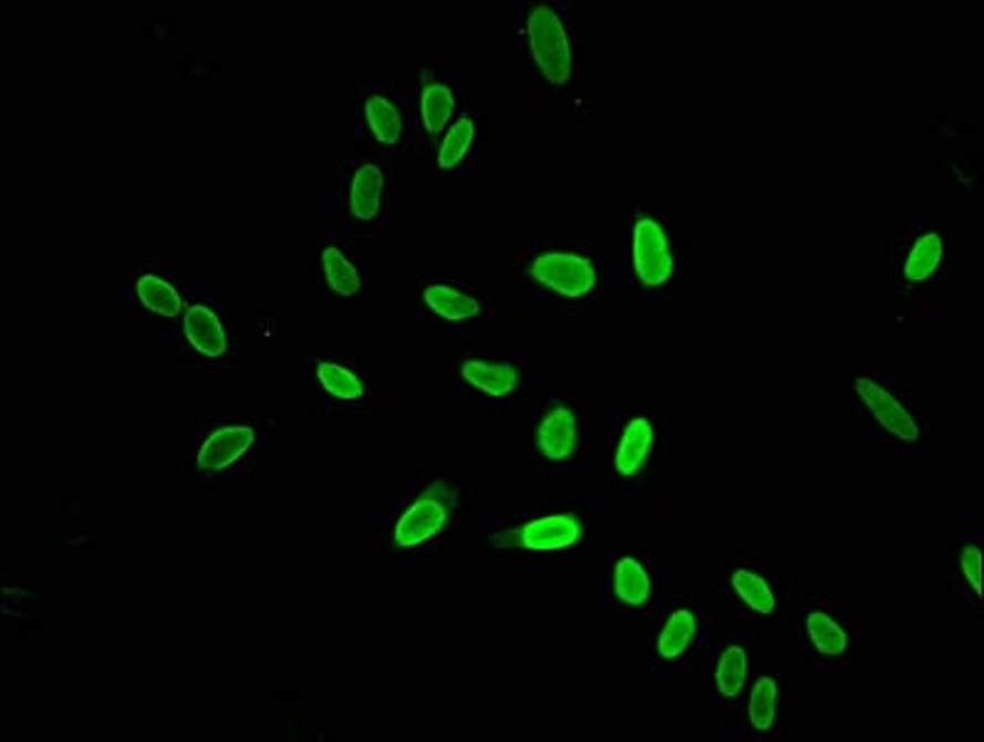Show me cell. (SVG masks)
Segmentation results:
<instances>
[{
  "mask_svg": "<svg viewBox=\"0 0 984 742\" xmlns=\"http://www.w3.org/2000/svg\"><path fill=\"white\" fill-rule=\"evenodd\" d=\"M527 38L539 72L547 82L564 84L571 78V45L567 28L552 6H535L527 16Z\"/></svg>",
  "mask_w": 984,
  "mask_h": 742,
  "instance_id": "1",
  "label": "cell"
},
{
  "mask_svg": "<svg viewBox=\"0 0 984 742\" xmlns=\"http://www.w3.org/2000/svg\"><path fill=\"white\" fill-rule=\"evenodd\" d=\"M136 295H139L146 310L162 317H176L182 312V295L176 292L174 285H168L158 275H142L139 282H136Z\"/></svg>",
  "mask_w": 984,
  "mask_h": 742,
  "instance_id": "19",
  "label": "cell"
},
{
  "mask_svg": "<svg viewBox=\"0 0 984 742\" xmlns=\"http://www.w3.org/2000/svg\"><path fill=\"white\" fill-rule=\"evenodd\" d=\"M777 681L775 678H759L753 698H749V723L759 733H767L777 720Z\"/></svg>",
  "mask_w": 984,
  "mask_h": 742,
  "instance_id": "25",
  "label": "cell"
},
{
  "mask_svg": "<svg viewBox=\"0 0 984 742\" xmlns=\"http://www.w3.org/2000/svg\"><path fill=\"white\" fill-rule=\"evenodd\" d=\"M579 426L577 416L567 406H557L545 416L537 429V449L542 451L549 461H567L577 449Z\"/></svg>",
  "mask_w": 984,
  "mask_h": 742,
  "instance_id": "9",
  "label": "cell"
},
{
  "mask_svg": "<svg viewBox=\"0 0 984 742\" xmlns=\"http://www.w3.org/2000/svg\"><path fill=\"white\" fill-rule=\"evenodd\" d=\"M463 379L468 381L470 387L480 389L483 394L488 396H507L520 387V374L512 364H503V362H485V359H473V362L463 364Z\"/></svg>",
  "mask_w": 984,
  "mask_h": 742,
  "instance_id": "11",
  "label": "cell"
},
{
  "mask_svg": "<svg viewBox=\"0 0 984 742\" xmlns=\"http://www.w3.org/2000/svg\"><path fill=\"white\" fill-rule=\"evenodd\" d=\"M943 256H945L943 236H940L938 230H925L908 253L905 268H903L905 280L913 282V285L930 280L935 275V270L940 268V262H943Z\"/></svg>",
  "mask_w": 984,
  "mask_h": 742,
  "instance_id": "14",
  "label": "cell"
},
{
  "mask_svg": "<svg viewBox=\"0 0 984 742\" xmlns=\"http://www.w3.org/2000/svg\"><path fill=\"white\" fill-rule=\"evenodd\" d=\"M369 126L381 144H394L398 142L401 132H404V120H401L398 107L384 94H372L364 104Z\"/></svg>",
  "mask_w": 984,
  "mask_h": 742,
  "instance_id": "21",
  "label": "cell"
},
{
  "mask_svg": "<svg viewBox=\"0 0 984 742\" xmlns=\"http://www.w3.org/2000/svg\"><path fill=\"white\" fill-rule=\"evenodd\" d=\"M733 589L749 609L762 614V617H769V614L777 609L775 591H771L767 581L753 569H737L733 575Z\"/></svg>",
  "mask_w": 984,
  "mask_h": 742,
  "instance_id": "23",
  "label": "cell"
},
{
  "mask_svg": "<svg viewBox=\"0 0 984 742\" xmlns=\"http://www.w3.org/2000/svg\"><path fill=\"white\" fill-rule=\"evenodd\" d=\"M856 394L861 396L863 406L871 411L878 426L891 433L893 439L903 443H915L920 439V421L915 419V413L908 411L903 401L893 391H888L881 381L859 377L856 379Z\"/></svg>",
  "mask_w": 984,
  "mask_h": 742,
  "instance_id": "6",
  "label": "cell"
},
{
  "mask_svg": "<svg viewBox=\"0 0 984 742\" xmlns=\"http://www.w3.org/2000/svg\"><path fill=\"white\" fill-rule=\"evenodd\" d=\"M633 265L645 288H663L673 275V256L665 228L655 218H639L633 233Z\"/></svg>",
  "mask_w": 984,
  "mask_h": 742,
  "instance_id": "5",
  "label": "cell"
},
{
  "mask_svg": "<svg viewBox=\"0 0 984 742\" xmlns=\"http://www.w3.org/2000/svg\"><path fill=\"white\" fill-rule=\"evenodd\" d=\"M453 493L446 483L431 485L408 511L398 517L394 529V543L401 549H416L426 545L431 537H436L446 527L450 517Z\"/></svg>",
  "mask_w": 984,
  "mask_h": 742,
  "instance_id": "2",
  "label": "cell"
},
{
  "mask_svg": "<svg viewBox=\"0 0 984 742\" xmlns=\"http://www.w3.org/2000/svg\"><path fill=\"white\" fill-rule=\"evenodd\" d=\"M322 268L327 275V282H330V288L336 295L354 297L359 290H362V285H364L362 270H359L340 248L327 246L322 250Z\"/></svg>",
  "mask_w": 984,
  "mask_h": 742,
  "instance_id": "18",
  "label": "cell"
},
{
  "mask_svg": "<svg viewBox=\"0 0 984 742\" xmlns=\"http://www.w3.org/2000/svg\"><path fill=\"white\" fill-rule=\"evenodd\" d=\"M747 681V651L739 643L727 646L717 661L715 683L725 698H737Z\"/></svg>",
  "mask_w": 984,
  "mask_h": 742,
  "instance_id": "22",
  "label": "cell"
},
{
  "mask_svg": "<svg viewBox=\"0 0 984 742\" xmlns=\"http://www.w3.org/2000/svg\"><path fill=\"white\" fill-rule=\"evenodd\" d=\"M381 198H384V174L376 164H362L354 172L352 188H349V208L359 220H374L379 216Z\"/></svg>",
  "mask_w": 984,
  "mask_h": 742,
  "instance_id": "12",
  "label": "cell"
},
{
  "mask_svg": "<svg viewBox=\"0 0 984 742\" xmlns=\"http://www.w3.org/2000/svg\"><path fill=\"white\" fill-rule=\"evenodd\" d=\"M807 636L814 651L829 659H839L849 649V633L827 611H811L807 617Z\"/></svg>",
  "mask_w": 984,
  "mask_h": 742,
  "instance_id": "16",
  "label": "cell"
},
{
  "mask_svg": "<svg viewBox=\"0 0 984 742\" xmlns=\"http://www.w3.org/2000/svg\"><path fill=\"white\" fill-rule=\"evenodd\" d=\"M252 445H256V429L246 426V423H230V426L218 429L200 445L196 461L198 471H226L232 463H238L242 455H248Z\"/></svg>",
  "mask_w": 984,
  "mask_h": 742,
  "instance_id": "7",
  "label": "cell"
},
{
  "mask_svg": "<svg viewBox=\"0 0 984 742\" xmlns=\"http://www.w3.org/2000/svg\"><path fill=\"white\" fill-rule=\"evenodd\" d=\"M581 537V523L574 515H547L537 517L515 529L493 537V545L500 549H532V553H557V549L574 547Z\"/></svg>",
  "mask_w": 984,
  "mask_h": 742,
  "instance_id": "4",
  "label": "cell"
},
{
  "mask_svg": "<svg viewBox=\"0 0 984 742\" xmlns=\"http://www.w3.org/2000/svg\"><path fill=\"white\" fill-rule=\"evenodd\" d=\"M184 332L190 347L204 357L218 359L228 352V334L220 317L208 305H190L184 315Z\"/></svg>",
  "mask_w": 984,
  "mask_h": 742,
  "instance_id": "8",
  "label": "cell"
},
{
  "mask_svg": "<svg viewBox=\"0 0 984 742\" xmlns=\"http://www.w3.org/2000/svg\"><path fill=\"white\" fill-rule=\"evenodd\" d=\"M473 136H475L473 120H468V116H463V120L455 122L448 130L446 140H443V144H441L438 166L441 168H455V166H458L463 162V156L468 154V148L473 144Z\"/></svg>",
  "mask_w": 984,
  "mask_h": 742,
  "instance_id": "26",
  "label": "cell"
},
{
  "mask_svg": "<svg viewBox=\"0 0 984 742\" xmlns=\"http://www.w3.org/2000/svg\"><path fill=\"white\" fill-rule=\"evenodd\" d=\"M651 449H653V423L643 416L633 419L626 431H623L617 461H613L621 478H633V475H639L645 461H649Z\"/></svg>",
  "mask_w": 984,
  "mask_h": 742,
  "instance_id": "10",
  "label": "cell"
},
{
  "mask_svg": "<svg viewBox=\"0 0 984 742\" xmlns=\"http://www.w3.org/2000/svg\"><path fill=\"white\" fill-rule=\"evenodd\" d=\"M695 629H697V621H695V614L691 609L673 611L669 621H665V627L659 633V643H655L661 659L673 661V659H679V656H683L687 651V646H691L695 639Z\"/></svg>",
  "mask_w": 984,
  "mask_h": 742,
  "instance_id": "17",
  "label": "cell"
},
{
  "mask_svg": "<svg viewBox=\"0 0 984 742\" xmlns=\"http://www.w3.org/2000/svg\"><path fill=\"white\" fill-rule=\"evenodd\" d=\"M423 302H426L431 312H436L443 320L450 322H465L480 315V302L475 297L465 295L463 290L446 282H436L423 290Z\"/></svg>",
  "mask_w": 984,
  "mask_h": 742,
  "instance_id": "13",
  "label": "cell"
},
{
  "mask_svg": "<svg viewBox=\"0 0 984 742\" xmlns=\"http://www.w3.org/2000/svg\"><path fill=\"white\" fill-rule=\"evenodd\" d=\"M530 272L542 288L569 297V300H581V297L591 295L599 280L591 260L567 250L542 253V256L535 258Z\"/></svg>",
  "mask_w": 984,
  "mask_h": 742,
  "instance_id": "3",
  "label": "cell"
},
{
  "mask_svg": "<svg viewBox=\"0 0 984 742\" xmlns=\"http://www.w3.org/2000/svg\"><path fill=\"white\" fill-rule=\"evenodd\" d=\"M453 110H455V97L446 84L433 82L426 90H423L421 116H423V124H426V130L431 134H438V132L446 130V124L453 116Z\"/></svg>",
  "mask_w": 984,
  "mask_h": 742,
  "instance_id": "24",
  "label": "cell"
},
{
  "mask_svg": "<svg viewBox=\"0 0 984 742\" xmlns=\"http://www.w3.org/2000/svg\"><path fill=\"white\" fill-rule=\"evenodd\" d=\"M317 379H320L324 391H330V394L340 401H359L366 394L362 377L344 364L320 362L317 364Z\"/></svg>",
  "mask_w": 984,
  "mask_h": 742,
  "instance_id": "20",
  "label": "cell"
},
{
  "mask_svg": "<svg viewBox=\"0 0 984 742\" xmlns=\"http://www.w3.org/2000/svg\"><path fill=\"white\" fill-rule=\"evenodd\" d=\"M960 569H962V577H965V581H967V587L972 589V594H975V599H980V594H982V553H980L977 545H967L965 549H962Z\"/></svg>",
  "mask_w": 984,
  "mask_h": 742,
  "instance_id": "27",
  "label": "cell"
},
{
  "mask_svg": "<svg viewBox=\"0 0 984 742\" xmlns=\"http://www.w3.org/2000/svg\"><path fill=\"white\" fill-rule=\"evenodd\" d=\"M613 591L626 604V607L639 609L651 599V577L639 559L623 557L613 569Z\"/></svg>",
  "mask_w": 984,
  "mask_h": 742,
  "instance_id": "15",
  "label": "cell"
}]
</instances>
